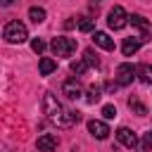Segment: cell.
<instances>
[{
	"mask_svg": "<svg viewBox=\"0 0 152 152\" xmlns=\"http://www.w3.org/2000/svg\"><path fill=\"white\" fill-rule=\"evenodd\" d=\"M36 145H38V150H43V152H52V150H57L59 138L52 135V133H43V135L36 140Z\"/></svg>",
	"mask_w": 152,
	"mask_h": 152,
	"instance_id": "cell-10",
	"label": "cell"
},
{
	"mask_svg": "<svg viewBox=\"0 0 152 152\" xmlns=\"http://www.w3.org/2000/svg\"><path fill=\"white\" fill-rule=\"evenodd\" d=\"M93 43H95L97 48H102V50H114V40H112L104 31H95V33H93Z\"/></svg>",
	"mask_w": 152,
	"mask_h": 152,
	"instance_id": "cell-11",
	"label": "cell"
},
{
	"mask_svg": "<svg viewBox=\"0 0 152 152\" xmlns=\"http://www.w3.org/2000/svg\"><path fill=\"white\" fill-rule=\"evenodd\" d=\"M12 2H14V0H0V5H2V7H7V5H12Z\"/></svg>",
	"mask_w": 152,
	"mask_h": 152,
	"instance_id": "cell-24",
	"label": "cell"
},
{
	"mask_svg": "<svg viewBox=\"0 0 152 152\" xmlns=\"http://www.w3.org/2000/svg\"><path fill=\"white\" fill-rule=\"evenodd\" d=\"M62 93H64L69 100H78V97L83 95V88H81V83H78L76 78H69V81H64V86H62Z\"/></svg>",
	"mask_w": 152,
	"mask_h": 152,
	"instance_id": "cell-8",
	"label": "cell"
},
{
	"mask_svg": "<svg viewBox=\"0 0 152 152\" xmlns=\"http://www.w3.org/2000/svg\"><path fill=\"white\" fill-rule=\"evenodd\" d=\"M116 140H119V142H121L124 147H131V150H133V147H135V142H138V135H135V133H133L131 128L121 126V128L116 131Z\"/></svg>",
	"mask_w": 152,
	"mask_h": 152,
	"instance_id": "cell-9",
	"label": "cell"
},
{
	"mask_svg": "<svg viewBox=\"0 0 152 152\" xmlns=\"http://www.w3.org/2000/svg\"><path fill=\"white\" fill-rule=\"evenodd\" d=\"M86 69H88L86 59H76V62H71V71H74L76 76H83V74H86Z\"/></svg>",
	"mask_w": 152,
	"mask_h": 152,
	"instance_id": "cell-19",
	"label": "cell"
},
{
	"mask_svg": "<svg viewBox=\"0 0 152 152\" xmlns=\"http://www.w3.org/2000/svg\"><path fill=\"white\" fill-rule=\"evenodd\" d=\"M128 21L133 24V28H138V40H140V43L150 40V21H147L142 14H131Z\"/></svg>",
	"mask_w": 152,
	"mask_h": 152,
	"instance_id": "cell-5",
	"label": "cell"
},
{
	"mask_svg": "<svg viewBox=\"0 0 152 152\" xmlns=\"http://www.w3.org/2000/svg\"><path fill=\"white\" fill-rule=\"evenodd\" d=\"M31 48H33V52H38V55H40V52L45 50V43H43L40 38H36V40H31Z\"/></svg>",
	"mask_w": 152,
	"mask_h": 152,
	"instance_id": "cell-22",
	"label": "cell"
},
{
	"mask_svg": "<svg viewBox=\"0 0 152 152\" xmlns=\"http://www.w3.org/2000/svg\"><path fill=\"white\" fill-rule=\"evenodd\" d=\"M116 88H119V83H107V90H109V93H112V90H116Z\"/></svg>",
	"mask_w": 152,
	"mask_h": 152,
	"instance_id": "cell-23",
	"label": "cell"
},
{
	"mask_svg": "<svg viewBox=\"0 0 152 152\" xmlns=\"http://www.w3.org/2000/svg\"><path fill=\"white\" fill-rule=\"evenodd\" d=\"M2 38L7 40V43H12V45H19V43H24L26 38H28V31H26V26L21 24V21H10L7 26H5V31H2Z\"/></svg>",
	"mask_w": 152,
	"mask_h": 152,
	"instance_id": "cell-2",
	"label": "cell"
},
{
	"mask_svg": "<svg viewBox=\"0 0 152 152\" xmlns=\"http://www.w3.org/2000/svg\"><path fill=\"white\" fill-rule=\"evenodd\" d=\"M57 69V62L52 59V57H43L40 62H38V71L43 74V76H48V74H52Z\"/></svg>",
	"mask_w": 152,
	"mask_h": 152,
	"instance_id": "cell-13",
	"label": "cell"
},
{
	"mask_svg": "<svg viewBox=\"0 0 152 152\" xmlns=\"http://www.w3.org/2000/svg\"><path fill=\"white\" fill-rule=\"evenodd\" d=\"M78 28H81V31H90V28H93V19H88V17H81V21H78Z\"/></svg>",
	"mask_w": 152,
	"mask_h": 152,
	"instance_id": "cell-21",
	"label": "cell"
},
{
	"mask_svg": "<svg viewBox=\"0 0 152 152\" xmlns=\"http://www.w3.org/2000/svg\"><path fill=\"white\" fill-rule=\"evenodd\" d=\"M102 116H104V119H114V116H116V107H114V104H104V107H102Z\"/></svg>",
	"mask_w": 152,
	"mask_h": 152,
	"instance_id": "cell-20",
	"label": "cell"
},
{
	"mask_svg": "<svg viewBox=\"0 0 152 152\" xmlns=\"http://www.w3.org/2000/svg\"><path fill=\"white\" fill-rule=\"evenodd\" d=\"M28 19H31L33 24L45 21V10H43V7H31V10H28Z\"/></svg>",
	"mask_w": 152,
	"mask_h": 152,
	"instance_id": "cell-15",
	"label": "cell"
},
{
	"mask_svg": "<svg viewBox=\"0 0 152 152\" xmlns=\"http://www.w3.org/2000/svg\"><path fill=\"white\" fill-rule=\"evenodd\" d=\"M50 48L57 57H71L76 52V40L74 38H55L50 43Z\"/></svg>",
	"mask_w": 152,
	"mask_h": 152,
	"instance_id": "cell-3",
	"label": "cell"
},
{
	"mask_svg": "<svg viewBox=\"0 0 152 152\" xmlns=\"http://www.w3.org/2000/svg\"><path fill=\"white\" fill-rule=\"evenodd\" d=\"M107 24H109V28H114V31L124 28V26L128 24V14H126V10H124L121 5H114V7L109 10V14H107Z\"/></svg>",
	"mask_w": 152,
	"mask_h": 152,
	"instance_id": "cell-4",
	"label": "cell"
},
{
	"mask_svg": "<svg viewBox=\"0 0 152 152\" xmlns=\"http://www.w3.org/2000/svg\"><path fill=\"white\" fill-rule=\"evenodd\" d=\"M83 57H86V64H90V66H100V59H97V55H95L93 48H88V50L83 52Z\"/></svg>",
	"mask_w": 152,
	"mask_h": 152,
	"instance_id": "cell-18",
	"label": "cell"
},
{
	"mask_svg": "<svg viewBox=\"0 0 152 152\" xmlns=\"http://www.w3.org/2000/svg\"><path fill=\"white\" fill-rule=\"evenodd\" d=\"M133 78H135V69H133V64H119V69H116V83L119 86H128V83H133Z\"/></svg>",
	"mask_w": 152,
	"mask_h": 152,
	"instance_id": "cell-6",
	"label": "cell"
},
{
	"mask_svg": "<svg viewBox=\"0 0 152 152\" xmlns=\"http://www.w3.org/2000/svg\"><path fill=\"white\" fill-rule=\"evenodd\" d=\"M128 107H131L135 114H140V116H142V114H147V107H145L138 97H131V100H128Z\"/></svg>",
	"mask_w": 152,
	"mask_h": 152,
	"instance_id": "cell-17",
	"label": "cell"
},
{
	"mask_svg": "<svg viewBox=\"0 0 152 152\" xmlns=\"http://www.w3.org/2000/svg\"><path fill=\"white\" fill-rule=\"evenodd\" d=\"M74 152H76V150H74Z\"/></svg>",
	"mask_w": 152,
	"mask_h": 152,
	"instance_id": "cell-25",
	"label": "cell"
},
{
	"mask_svg": "<svg viewBox=\"0 0 152 152\" xmlns=\"http://www.w3.org/2000/svg\"><path fill=\"white\" fill-rule=\"evenodd\" d=\"M138 48H140V40H138V38H126V40H124V45H121V50H124V55H126V57L135 55V52H138Z\"/></svg>",
	"mask_w": 152,
	"mask_h": 152,
	"instance_id": "cell-14",
	"label": "cell"
},
{
	"mask_svg": "<svg viewBox=\"0 0 152 152\" xmlns=\"http://www.w3.org/2000/svg\"><path fill=\"white\" fill-rule=\"evenodd\" d=\"M100 97H102V90H100V86H90V88H88V95H86V100H88L90 104H95Z\"/></svg>",
	"mask_w": 152,
	"mask_h": 152,
	"instance_id": "cell-16",
	"label": "cell"
},
{
	"mask_svg": "<svg viewBox=\"0 0 152 152\" xmlns=\"http://www.w3.org/2000/svg\"><path fill=\"white\" fill-rule=\"evenodd\" d=\"M135 76H138L145 86H152V66H150V64H138V66H135Z\"/></svg>",
	"mask_w": 152,
	"mask_h": 152,
	"instance_id": "cell-12",
	"label": "cell"
},
{
	"mask_svg": "<svg viewBox=\"0 0 152 152\" xmlns=\"http://www.w3.org/2000/svg\"><path fill=\"white\" fill-rule=\"evenodd\" d=\"M43 112H45L48 119H50L55 126H59V128H69V126H74V124L81 121V114H78V112H66V109L57 102V97H55L52 93H45V97H43Z\"/></svg>",
	"mask_w": 152,
	"mask_h": 152,
	"instance_id": "cell-1",
	"label": "cell"
},
{
	"mask_svg": "<svg viewBox=\"0 0 152 152\" xmlns=\"http://www.w3.org/2000/svg\"><path fill=\"white\" fill-rule=\"evenodd\" d=\"M88 131H90V135L97 138V140H104V138L109 135V126H107L104 121H100V119L88 121Z\"/></svg>",
	"mask_w": 152,
	"mask_h": 152,
	"instance_id": "cell-7",
	"label": "cell"
}]
</instances>
